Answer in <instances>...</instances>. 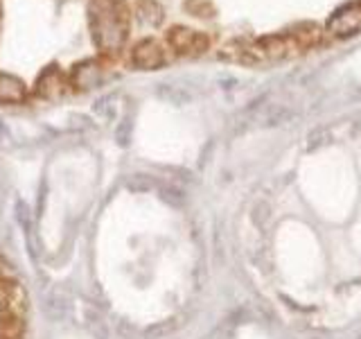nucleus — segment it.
<instances>
[{
	"label": "nucleus",
	"mask_w": 361,
	"mask_h": 339,
	"mask_svg": "<svg viewBox=\"0 0 361 339\" xmlns=\"http://www.w3.org/2000/svg\"><path fill=\"white\" fill-rule=\"evenodd\" d=\"M0 23H3V3H0Z\"/></svg>",
	"instance_id": "1a4fd4ad"
},
{
	"label": "nucleus",
	"mask_w": 361,
	"mask_h": 339,
	"mask_svg": "<svg viewBox=\"0 0 361 339\" xmlns=\"http://www.w3.org/2000/svg\"><path fill=\"white\" fill-rule=\"evenodd\" d=\"M71 86H68V73L59 66H48L39 73V77L34 79V84L30 86V97H37L43 102H52L63 97Z\"/></svg>",
	"instance_id": "20e7f679"
},
{
	"label": "nucleus",
	"mask_w": 361,
	"mask_h": 339,
	"mask_svg": "<svg viewBox=\"0 0 361 339\" xmlns=\"http://www.w3.org/2000/svg\"><path fill=\"white\" fill-rule=\"evenodd\" d=\"M129 61L133 68H140V71H156V68L165 66L167 50L158 39L145 37L129 50Z\"/></svg>",
	"instance_id": "39448f33"
},
{
	"label": "nucleus",
	"mask_w": 361,
	"mask_h": 339,
	"mask_svg": "<svg viewBox=\"0 0 361 339\" xmlns=\"http://www.w3.org/2000/svg\"><path fill=\"white\" fill-rule=\"evenodd\" d=\"M30 86L11 73H0V105H25Z\"/></svg>",
	"instance_id": "0eeeda50"
},
{
	"label": "nucleus",
	"mask_w": 361,
	"mask_h": 339,
	"mask_svg": "<svg viewBox=\"0 0 361 339\" xmlns=\"http://www.w3.org/2000/svg\"><path fill=\"white\" fill-rule=\"evenodd\" d=\"M90 37L104 59H116L129 39L131 9L127 0H90Z\"/></svg>",
	"instance_id": "f257e3e1"
},
{
	"label": "nucleus",
	"mask_w": 361,
	"mask_h": 339,
	"mask_svg": "<svg viewBox=\"0 0 361 339\" xmlns=\"http://www.w3.org/2000/svg\"><path fill=\"white\" fill-rule=\"evenodd\" d=\"M27 294L18 274L0 258V339H27Z\"/></svg>",
	"instance_id": "f03ea898"
},
{
	"label": "nucleus",
	"mask_w": 361,
	"mask_h": 339,
	"mask_svg": "<svg viewBox=\"0 0 361 339\" xmlns=\"http://www.w3.org/2000/svg\"><path fill=\"white\" fill-rule=\"evenodd\" d=\"M165 43L174 56H188V59H197L214 50V37L210 32L192 30L188 25L169 28L165 32Z\"/></svg>",
	"instance_id": "7ed1b4c3"
},
{
	"label": "nucleus",
	"mask_w": 361,
	"mask_h": 339,
	"mask_svg": "<svg viewBox=\"0 0 361 339\" xmlns=\"http://www.w3.org/2000/svg\"><path fill=\"white\" fill-rule=\"evenodd\" d=\"M135 11H138V18L145 20L147 25H161L165 18V11L158 0H135Z\"/></svg>",
	"instance_id": "6e6552de"
},
{
	"label": "nucleus",
	"mask_w": 361,
	"mask_h": 339,
	"mask_svg": "<svg viewBox=\"0 0 361 339\" xmlns=\"http://www.w3.org/2000/svg\"><path fill=\"white\" fill-rule=\"evenodd\" d=\"M104 73V61L102 59H86L73 66V71H68V86L73 90H86L93 88Z\"/></svg>",
	"instance_id": "423d86ee"
}]
</instances>
